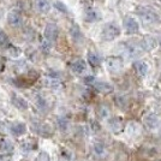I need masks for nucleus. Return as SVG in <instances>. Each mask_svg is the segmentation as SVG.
Instances as JSON below:
<instances>
[{"label":"nucleus","instance_id":"obj_1","mask_svg":"<svg viewBox=\"0 0 161 161\" xmlns=\"http://www.w3.org/2000/svg\"><path fill=\"white\" fill-rule=\"evenodd\" d=\"M120 35V29L119 27H117L115 24H106L103 29H102V33H101V37L102 40L105 41H112L114 39H117L118 36Z\"/></svg>","mask_w":161,"mask_h":161},{"label":"nucleus","instance_id":"obj_2","mask_svg":"<svg viewBox=\"0 0 161 161\" xmlns=\"http://www.w3.org/2000/svg\"><path fill=\"white\" fill-rule=\"evenodd\" d=\"M137 14L141 17V19L143 22L148 23V24H153V23H156L159 20V17L156 16L154 11L146 8V7H138L137 8Z\"/></svg>","mask_w":161,"mask_h":161},{"label":"nucleus","instance_id":"obj_3","mask_svg":"<svg viewBox=\"0 0 161 161\" xmlns=\"http://www.w3.org/2000/svg\"><path fill=\"white\" fill-rule=\"evenodd\" d=\"M124 52L128 57H137L138 54H142L144 51L141 46V42H134V41H130L128 43H125V47H124Z\"/></svg>","mask_w":161,"mask_h":161},{"label":"nucleus","instance_id":"obj_4","mask_svg":"<svg viewBox=\"0 0 161 161\" xmlns=\"http://www.w3.org/2000/svg\"><path fill=\"white\" fill-rule=\"evenodd\" d=\"M106 65H107L108 71L112 72V74H117V72L121 71V69L124 66L123 60L119 57H109V58H107Z\"/></svg>","mask_w":161,"mask_h":161},{"label":"nucleus","instance_id":"obj_5","mask_svg":"<svg viewBox=\"0 0 161 161\" xmlns=\"http://www.w3.org/2000/svg\"><path fill=\"white\" fill-rule=\"evenodd\" d=\"M124 28L126 30L128 34H136L138 33V29H140V25H138V22L132 18V17H126L124 19Z\"/></svg>","mask_w":161,"mask_h":161},{"label":"nucleus","instance_id":"obj_6","mask_svg":"<svg viewBox=\"0 0 161 161\" xmlns=\"http://www.w3.org/2000/svg\"><path fill=\"white\" fill-rule=\"evenodd\" d=\"M59 35V30H58V27L53 24V23H49L46 29H45V36L48 41H55L57 37Z\"/></svg>","mask_w":161,"mask_h":161},{"label":"nucleus","instance_id":"obj_7","mask_svg":"<svg viewBox=\"0 0 161 161\" xmlns=\"http://www.w3.org/2000/svg\"><path fill=\"white\" fill-rule=\"evenodd\" d=\"M71 70L74 71L75 74H83L84 71H86V69H87V64H86V61L82 60V59H77V60H75L71 63Z\"/></svg>","mask_w":161,"mask_h":161},{"label":"nucleus","instance_id":"obj_8","mask_svg":"<svg viewBox=\"0 0 161 161\" xmlns=\"http://www.w3.org/2000/svg\"><path fill=\"white\" fill-rule=\"evenodd\" d=\"M34 130L37 132L41 136H45V137H48L52 135V130L48 126L47 124H42V123H39V124H35L33 126Z\"/></svg>","mask_w":161,"mask_h":161},{"label":"nucleus","instance_id":"obj_9","mask_svg":"<svg viewBox=\"0 0 161 161\" xmlns=\"http://www.w3.org/2000/svg\"><path fill=\"white\" fill-rule=\"evenodd\" d=\"M35 7L41 14H47L51 10V4L48 0H35Z\"/></svg>","mask_w":161,"mask_h":161},{"label":"nucleus","instance_id":"obj_10","mask_svg":"<svg viewBox=\"0 0 161 161\" xmlns=\"http://www.w3.org/2000/svg\"><path fill=\"white\" fill-rule=\"evenodd\" d=\"M109 128L113 132H121L124 129V121L121 118H113L109 121Z\"/></svg>","mask_w":161,"mask_h":161},{"label":"nucleus","instance_id":"obj_11","mask_svg":"<svg viewBox=\"0 0 161 161\" xmlns=\"http://www.w3.org/2000/svg\"><path fill=\"white\" fill-rule=\"evenodd\" d=\"M94 87L97 92L103 93V94H108V93H111L113 90V87L107 82H95Z\"/></svg>","mask_w":161,"mask_h":161},{"label":"nucleus","instance_id":"obj_12","mask_svg":"<svg viewBox=\"0 0 161 161\" xmlns=\"http://www.w3.org/2000/svg\"><path fill=\"white\" fill-rule=\"evenodd\" d=\"M134 69L135 71L137 72V75L138 76H146L148 72V65L144 63V61H135L134 63Z\"/></svg>","mask_w":161,"mask_h":161},{"label":"nucleus","instance_id":"obj_13","mask_svg":"<svg viewBox=\"0 0 161 161\" xmlns=\"http://www.w3.org/2000/svg\"><path fill=\"white\" fill-rule=\"evenodd\" d=\"M7 22L12 27H18V25H20V23H22V17L17 12H10L8 16H7Z\"/></svg>","mask_w":161,"mask_h":161},{"label":"nucleus","instance_id":"obj_14","mask_svg":"<svg viewBox=\"0 0 161 161\" xmlns=\"http://www.w3.org/2000/svg\"><path fill=\"white\" fill-rule=\"evenodd\" d=\"M12 102H14V106L17 108H19V109H27L28 108L27 101L24 100L23 97L18 96V95H12Z\"/></svg>","mask_w":161,"mask_h":161},{"label":"nucleus","instance_id":"obj_15","mask_svg":"<svg viewBox=\"0 0 161 161\" xmlns=\"http://www.w3.org/2000/svg\"><path fill=\"white\" fill-rule=\"evenodd\" d=\"M11 131L16 136H20L25 132V125L23 123H14L11 125Z\"/></svg>","mask_w":161,"mask_h":161},{"label":"nucleus","instance_id":"obj_16","mask_svg":"<svg viewBox=\"0 0 161 161\" xmlns=\"http://www.w3.org/2000/svg\"><path fill=\"white\" fill-rule=\"evenodd\" d=\"M88 61L90 63L92 66H97V65H100L101 59L96 52H89L88 53Z\"/></svg>","mask_w":161,"mask_h":161},{"label":"nucleus","instance_id":"obj_17","mask_svg":"<svg viewBox=\"0 0 161 161\" xmlns=\"http://www.w3.org/2000/svg\"><path fill=\"white\" fill-rule=\"evenodd\" d=\"M70 34H71V36H72V39H74L76 42H82L83 41V35H82V33H80V28L78 27H72L71 28V30H70Z\"/></svg>","mask_w":161,"mask_h":161},{"label":"nucleus","instance_id":"obj_18","mask_svg":"<svg viewBox=\"0 0 161 161\" xmlns=\"http://www.w3.org/2000/svg\"><path fill=\"white\" fill-rule=\"evenodd\" d=\"M100 19V14L95 10H88L86 12V20L88 22H95Z\"/></svg>","mask_w":161,"mask_h":161},{"label":"nucleus","instance_id":"obj_19","mask_svg":"<svg viewBox=\"0 0 161 161\" xmlns=\"http://www.w3.org/2000/svg\"><path fill=\"white\" fill-rule=\"evenodd\" d=\"M146 123H147V125L149 128L154 129L159 125V119H158V117L155 114H149L146 118Z\"/></svg>","mask_w":161,"mask_h":161},{"label":"nucleus","instance_id":"obj_20","mask_svg":"<svg viewBox=\"0 0 161 161\" xmlns=\"http://www.w3.org/2000/svg\"><path fill=\"white\" fill-rule=\"evenodd\" d=\"M12 149H14V144L10 141H6V140H1L0 141V152L1 153L11 152Z\"/></svg>","mask_w":161,"mask_h":161},{"label":"nucleus","instance_id":"obj_21","mask_svg":"<svg viewBox=\"0 0 161 161\" xmlns=\"http://www.w3.org/2000/svg\"><path fill=\"white\" fill-rule=\"evenodd\" d=\"M141 46L143 48V51H149V49L154 48L155 42L152 37H148V39H144L143 41H141Z\"/></svg>","mask_w":161,"mask_h":161},{"label":"nucleus","instance_id":"obj_22","mask_svg":"<svg viewBox=\"0 0 161 161\" xmlns=\"http://www.w3.org/2000/svg\"><path fill=\"white\" fill-rule=\"evenodd\" d=\"M22 147L25 150H33L34 148L36 147V143L34 142V140H25L22 143Z\"/></svg>","mask_w":161,"mask_h":161},{"label":"nucleus","instance_id":"obj_23","mask_svg":"<svg viewBox=\"0 0 161 161\" xmlns=\"http://www.w3.org/2000/svg\"><path fill=\"white\" fill-rule=\"evenodd\" d=\"M8 37H7V35L1 29H0V46L1 47H6V46H8Z\"/></svg>","mask_w":161,"mask_h":161},{"label":"nucleus","instance_id":"obj_24","mask_svg":"<svg viewBox=\"0 0 161 161\" xmlns=\"http://www.w3.org/2000/svg\"><path fill=\"white\" fill-rule=\"evenodd\" d=\"M94 152L97 156H105L106 155V149L102 144H96L94 147Z\"/></svg>","mask_w":161,"mask_h":161},{"label":"nucleus","instance_id":"obj_25","mask_svg":"<svg viewBox=\"0 0 161 161\" xmlns=\"http://www.w3.org/2000/svg\"><path fill=\"white\" fill-rule=\"evenodd\" d=\"M37 161H49V156H48L47 153H41L37 156Z\"/></svg>","mask_w":161,"mask_h":161},{"label":"nucleus","instance_id":"obj_26","mask_svg":"<svg viewBox=\"0 0 161 161\" xmlns=\"http://www.w3.org/2000/svg\"><path fill=\"white\" fill-rule=\"evenodd\" d=\"M55 7H57V8H59V10H63L64 12H66V11H67L66 7L64 6V5L61 4V3H55Z\"/></svg>","mask_w":161,"mask_h":161},{"label":"nucleus","instance_id":"obj_27","mask_svg":"<svg viewBox=\"0 0 161 161\" xmlns=\"http://www.w3.org/2000/svg\"><path fill=\"white\" fill-rule=\"evenodd\" d=\"M86 82H87V83H93V82H94V77H87V78H86Z\"/></svg>","mask_w":161,"mask_h":161},{"label":"nucleus","instance_id":"obj_28","mask_svg":"<svg viewBox=\"0 0 161 161\" xmlns=\"http://www.w3.org/2000/svg\"><path fill=\"white\" fill-rule=\"evenodd\" d=\"M3 69H4V65H3V63H1V61H0V72H1V71H3Z\"/></svg>","mask_w":161,"mask_h":161}]
</instances>
